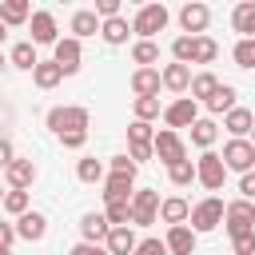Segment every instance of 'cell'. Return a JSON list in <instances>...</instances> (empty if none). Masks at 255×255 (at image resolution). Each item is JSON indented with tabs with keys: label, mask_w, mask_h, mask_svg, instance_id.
Returning <instances> with one entry per match:
<instances>
[{
	"label": "cell",
	"mask_w": 255,
	"mask_h": 255,
	"mask_svg": "<svg viewBox=\"0 0 255 255\" xmlns=\"http://www.w3.org/2000/svg\"><path fill=\"white\" fill-rule=\"evenodd\" d=\"M88 108H80V104H60V108H52L48 112V128L56 131V135H68V131H88Z\"/></svg>",
	"instance_id": "cell-1"
},
{
	"label": "cell",
	"mask_w": 255,
	"mask_h": 255,
	"mask_svg": "<svg viewBox=\"0 0 255 255\" xmlns=\"http://www.w3.org/2000/svg\"><path fill=\"white\" fill-rule=\"evenodd\" d=\"M167 20H171V12H167L163 4H143V8L131 16V32H135L139 40H151L155 32L167 28Z\"/></svg>",
	"instance_id": "cell-2"
},
{
	"label": "cell",
	"mask_w": 255,
	"mask_h": 255,
	"mask_svg": "<svg viewBox=\"0 0 255 255\" xmlns=\"http://www.w3.org/2000/svg\"><path fill=\"white\" fill-rule=\"evenodd\" d=\"M223 207H227V203H223L219 195H207V199H199V203L191 207V215H187V219H191V231H195V235H203V231H215V227L223 223Z\"/></svg>",
	"instance_id": "cell-3"
},
{
	"label": "cell",
	"mask_w": 255,
	"mask_h": 255,
	"mask_svg": "<svg viewBox=\"0 0 255 255\" xmlns=\"http://www.w3.org/2000/svg\"><path fill=\"white\" fill-rule=\"evenodd\" d=\"M219 159H223V167H227V171L247 175V171H255V143H251V139H227Z\"/></svg>",
	"instance_id": "cell-4"
},
{
	"label": "cell",
	"mask_w": 255,
	"mask_h": 255,
	"mask_svg": "<svg viewBox=\"0 0 255 255\" xmlns=\"http://www.w3.org/2000/svg\"><path fill=\"white\" fill-rule=\"evenodd\" d=\"M223 227H227L231 239L255 231V203H247V199H231V203L223 207Z\"/></svg>",
	"instance_id": "cell-5"
},
{
	"label": "cell",
	"mask_w": 255,
	"mask_h": 255,
	"mask_svg": "<svg viewBox=\"0 0 255 255\" xmlns=\"http://www.w3.org/2000/svg\"><path fill=\"white\" fill-rule=\"evenodd\" d=\"M159 219V191L139 187L131 191V227H151Z\"/></svg>",
	"instance_id": "cell-6"
},
{
	"label": "cell",
	"mask_w": 255,
	"mask_h": 255,
	"mask_svg": "<svg viewBox=\"0 0 255 255\" xmlns=\"http://www.w3.org/2000/svg\"><path fill=\"white\" fill-rule=\"evenodd\" d=\"M151 139H155L151 124H143V120H131L128 124V155L135 163H147L151 159Z\"/></svg>",
	"instance_id": "cell-7"
},
{
	"label": "cell",
	"mask_w": 255,
	"mask_h": 255,
	"mask_svg": "<svg viewBox=\"0 0 255 255\" xmlns=\"http://www.w3.org/2000/svg\"><path fill=\"white\" fill-rule=\"evenodd\" d=\"M52 60H56V68H60L64 76H76V72H80V60H84V48H80V40H76V36H64V40H56V44H52Z\"/></svg>",
	"instance_id": "cell-8"
},
{
	"label": "cell",
	"mask_w": 255,
	"mask_h": 255,
	"mask_svg": "<svg viewBox=\"0 0 255 255\" xmlns=\"http://www.w3.org/2000/svg\"><path fill=\"white\" fill-rule=\"evenodd\" d=\"M151 155H159L167 167L171 163H179V159H187V147H183V139H179V131H171V128H163V131H155V139H151Z\"/></svg>",
	"instance_id": "cell-9"
},
{
	"label": "cell",
	"mask_w": 255,
	"mask_h": 255,
	"mask_svg": "<svg viewBox=\"0 0 255 255\" xmlns=\"http://www.w3.org/2000/svg\"><path fill=\"white\" fill-rule=\"evenodd\" d=\"M195 179H199L207 191H219V187H223V179H227V167H223V159H219L215 151H203V155L195 159Z\"/></svg>",
	"instance_id": "cell-10"
},
{
	"label": "cell",
	"mask_w": 255,
	"mask_h": 255,
	"mask_svg": "<svg viewBox=\"0 0 255 255\" xmlns=\"http://www.w3.org/2000/svg\"><path fill=\"white\" fill-rule=\"evenodd\" d=\"M199 120V104L191 100V96H179V100H171L167 108H163V124L175 131V128H191Z\"/></svg>",
	"instance_id": "cell-11"
},
{
	"label": "cell",
	"mask_w": 255,
	"mask_h": 255,
	"mask_svg": "<svg viewBox=\"0 0 255 255\" xmlns=\"http://www.w3.org/2000/svg\"><path fill=\"white\" fill-rule=\"evenodd\" d=\"M179 24H183V32L203 36V32H207V24H211V8H207V4H199V0H191V4H183V8H179Z\"/></svg>",
	"instance_id": "cell-12"
},
{
	"label": "cell",
	"mask_w": 255,
	"mask_h": 255,
	"mask_svg": "<svg viewBox=\"0 0 255 255\" xmlns=\"http://www.w3.org/2000/svg\"><path fill=\"white\" fill-rule=\"evenodd\" d=\"M36 163L32 159H12L8 163V171H4V179H8V191H28L32 183H36Z\"/></svg>",
	"instance_id": "cell-13"
},
{
	"label": "cell",
	"mask_w": 255,
	"mask_h": 255,
	"mask_svg": "<svg viewBox=\"0 0 255 255\" xmlns=\"http://www.w3.org/2000/svg\"><path fill=\"white\" fill-rule=\"evenodd\" d=\"M12 227H16V239H28V243H40V239L48 235V219H44L40 211H24Z\"/></svg>",
	"instance_id": "cell-14"
},
{
	"label": "cell",
	"mask_w": 255,
	"mask_h": 255,
	"mask_svg": "<svg viewBox=\"0 0 255 255\" xmlns=\"http://www.w3.org/2000/svg\"><path fill=\"white\" fill-rule=\"evenodd\" d=\"M135 191V175H124V171H112L104 179V203H116V199H131Z\"/></svg>",
	"instance_id": "cell-15"
},
{
	"label": "cell",
	"mask_w": 255,
	"mask_h": 255,
	"mask_svg": "<svg viewBox=\"0 0 255 255\" xmlns=\"http://www.w3.org/2000/svg\"><path fill=\"white\" fill-rule=\"evenodd\" d=\"M108 231H112V227H108V219H104V211H88V215L80 219V235H84L80 243H100V247H104V239H108Z\"/></svg>",
	"instance_id": "cell-16"
},
{
	"label": "cell",
	"mask_w": 255,
	"mask_h": 255,
	"mask_svg": "<svg viewBox=\"0 0 255 255\" xmlns=\"http://www.w3.org/2000/svg\"><path fill=\"white\" fill-rule=\"evenodd\" d=\"M163 247H167V255H191V251H195V231H191L187 223H179V227H167V239H163Z\"/></svg>",
	"instance_id": "cell-17"
},
{
	"label": "cell",
	"mask_w": 255,
	"mask_h": 255,
	"mask_svg": "<svg viewBox=\"0 0 255 255\" xmlns=\"http://www.w3.org/2000/svg\"><path fill=\"white\" fill-rule=\"evenodd\" d=\"M231 28L239 32V40H255V0H243L231 8Z\"/></svg>",
	"instance_id": "cell-18"
},
{
	"label": "cell",
	"mask_w": 255,
	"mask_h": 255,
	"mask_svg": "<svg viewBox=\"0 0 255 255\" xmlns=\"http://www.w3.org/2000/svg\"><path fill=\"white\" fill-rule=\"evenodd\" d=\"M28 24H32V44H56V40H60V36H56V16H52V12L40 8V12H32Z\"/></svg>",
	"instance_id": "cell-19"
},
{
	"label": "cell",
	"mask_w": 255,
	"mask_h": 255,
	"mask_svg": "<svg viewBox=\"0 0 255 255\" xmlns=\"http://www.w3.org/2000/svg\"><path fill=\"white\" fill-rule=\"evenodd\" d=\"M223 128L231 131V139H247L251 128H255V112H247V108H231V112L223 116Z\"/></svg>",
	"instance_id": "cell-20"
},
{
	"label": "cell",
	"mask_w": 255,
	"mask_h": 255,
	"mask_svg": "<svg viewBox=\"0 0 255 255\" xmlns=\"http://www.w3.org/2000/svg\"><path fill=\"white\" fill-rule=\"evenodd\" d=\"M28 20H32V4L28 0H0V24L4 28L28 24Z\"/></svg>",
	"instance_id": "cell-21"
},
{
	"label": "cell",
	"mask_w": 255,
	"mask_h": 255,
	"mask_svg": "<svg viewBox=\"0 0 255 255\" xmlns=\"http://www.w3.org/2000/svg\"><path fill=\"white\" fill-rule=\"evenodd\" d=\"M159 84H163L167 92H187V88H191V68H187V64H163Z\"/></svg>",
	"instance_id": "cell-22"
},
{
	"label": "cell",
	"mask_w": 255,
	"mask_h": 255,
	"mask_svg": "<svg viewBox=\"0 0 255 255\" xmlns=\"http://www.w3.org/2000/svg\"><path fill=\"white\" fill-rule=\"evenodd\" d=\"M159 68H135L131 72V92H135V100L139 96H159Z\"/></svg>",
	"instance_id": "cell-23"
},
{
	"label": "cell",
	"mask_w": 255,
	"mask_h": 255,
	"mask_svg": "<svg viewBox=\"0 0 255 255\" xmlns=\"http://www.w3.org/2000/svg\"><path fill=\"white\" fill-rule=\"evenodd\" d=\"M187 215H191V203H187V199H179V195H171V199H159V219H163L167 227H179V223H187Z\"/></svg>",
	"instance_id": "cell-24"
},
{
	"label": "cell",
	"mask_w": 255,
	"mask_h": 255,
	"mask_svg": "<svg viewBox=\"0 0 255 255\" xmlns=\"http://www.w3.org/2000/svg\"><path fill=\"white\" fill-rule=\"evenodd\" d=\"M135 231L131 227H112L108 231V239H104V247H108V255H131L135 251Z\"/></svg>",
	"instance_id": "cell-25"
},
{
	"label": "cell",
	"mask_w": 255,
	"mask_h": 255,
	"mask_svg": "<svg viewBox=\"0 0 255 255\" xmlns=\"http://www.w3.org/2000/svg\"><path fill=\"white\" fill-rule=\"evenodd\" d=\"M235 96H239V92H235L231 84H219V88H215V96L207 100V112H211V116H227L231 108H239V104H235Z\"/></svg>",
	"instance_id": "cell-26"
},
{
	"label": "cell",
	"mask_w": 255,
	"mask_h": 255,
	"mask_svg": "<svg viewBox=\"0 0 255 255\" xmlns=\"http://www.w3.org/2000/svg\"><path fill=\"white\" fill-rule=\"evenodd\" d=\"M96 32H100V16H96L92 8H80V12L72 16V36L84 40V36H96Z\"/></svg>",
	"instance_id": "cell-27"
},
{
	"label": "cell",
	"mask_w": 255,
	"mask_h": 255,
	"mask_svg": "<svg viewBox=\"0 0 255 255\" xmlns=\"http://www.w3.org/2000/svg\"><path fill=\"white\" fill-rule=\"evenodd\" d=\"M32 80H36V88H44V92H48V88H56V84L64 80V72L56 68V60H40V64L32 68Z\"/></svg>",
	"instance_id": "cell-28"
},
{
	"label": "cell",
	"mask_w": 255,
	"mask_h": 255,
	"mask_svg": "<svg viewBox=\"0 0 255 255\" xmlns=\"http://www.w3.org/2000/svg\"><path fill=\"white\" fill-rule=\"evenodd\" d=\"M104 219H108V227H131V199L104 203Z\"/></svg>",
	"instance_id": "cell-29"
},
{
	"label": "cell",
	"mask_w": 255,
	"mask_h": 255,
	"mask_svg": "<svg viewBox=\"0 0 255 255\" xmlns=\"http://www.w3.org/2000/svg\"><path fill=\"white\" fill-rule=\"evenodd\" d=\"M219 56V44L211 36H191V64H211Z\"/></svg>",
	"instance_id": "cell-30"
},
{
	"label": "cell",
	"mask_w": 255,
	"mask_h": 255,
	"mask_svg": "<svg viewBox=\"0 0 255 255\" xmlns=\"http://www.w3.org/2000/svg\"><path fill=\"white\" fill-rule=\"evenodd\" d=\"M215 88H219V80H215L211 72H199V76H191V88H187V92H191V100H195V104H199V100L207 104V100L215 96Z\"/></svg>",
	"instance_id": "cell-31"
},
{
	"label": "cell",
	"mask_w": 255,
	"mask_h": 255,
	"mask_svg": "<svg viewBox=\"0 0 255 255\" xmlns=\"http://www.w3.org/2000/svg\"><path fill=\"white\" fill-rule=\"evenodd\" d=\"M215 135H219V128H215V120H195V124H191V143H195V147H203V151H211V143H215Z\"/></svg>",
	"instance_id": "cell-32"
},
{
	"label": "cell",
	"mask_w": 255,
	"mask_h": 255,
	"mask_svg": "<svg viewBox=\"0 0 255 255\" xmlns=\"http://www.w3.org/2000/svg\"><path fill=\"white\" fill-rule=\"evenodd\" d=\"M128 32H131V24H128L124 16H116V20H100V36H104L108 44H124Z\"/></svg>",
	"instance_id": "cell-33"
},
{
	"label": "cell",
	"mask_w": 255,
	"mask_h": 255,
	"mask_svg": "<svg viewBox=\"0 0 255 255\" xmlns=\"http://www.w3.org/2000/svg\"><path fill=\"white\" fill-rule=\"evenodd\" d=\"M131 60H135L139 68L159 64V44H155V40H135V44H131Z\"/></svg>",
	"instance_id": "cell-34"
},
{
	"label": "cell",
	"mask_w": 255,
	"mask_h": 255,
	"mask_svg": "<svg viewBox=\"0 0 255 255\" xmlns=\"http://www.w3.org/2000/svg\"><path fill=\"white\" fill-rule=\"evenodd\" d=\"M76 179H80V183H104V163H100L96 155H84V159L76 163Z\"/></svg>",
	"instance_id": "cell-35"
},
{
	"label": "cell",
	"mask_w": 255,
	"mask_h": 255,
	"mask_svg": "<svg viewBox=\"0 0 255 255\" xmlns=\"http://www.w3.org/2000/svg\"><path fill=\"white\" fill-rule=\"evenodd\" d=\"M12 64H16V68H24V72H32V68L40 64V56H36V44H32V40H20V44L12 48Z\"/></svg>",
	"instance_id": "cell-36"
},
{
	"label": "cell",
	"mask_w": 255,
	"mask_h": 255,
	"mask_svg": "<svg viewBox=\"0 0 255 255\" xmlns=\"http://www.w3.org/2000/svg\"><path fill=\"white\" fill-rule=\"evenodd\" d=\"M155 116H163V108H159V96H139V100H135V120L151 124Z\"/></svg>",
	"instance_id": "cell-37"
},
{
	"label": "cell",
	"mask_w": 255,
	"mask_h": 255,
	"mask_svg": "<svg viewBox=\"0 0 255 255\" xmlns=\"http://www.w3.org/2000/svg\"><path fill=\"white\" fill-rule=\"evenodd\" d=\"M167 179H171L175 187H187V183L195 179V163H191V159H179V163H171V167H167Z\"/></svg>",
	"instance_id": "cell-38"
},
{
	"label": "cell",
	"mask_w": 255,
	"mask_h": 255,
	"mask_svg": "<svg viewBox=\"0 0 255 255\" xmlns=\"http://www.w3.org/2000/svg\"><path fill=\"white\" fill-rule=\"evenodd\" d=\"M0 207H4L8 215L20 219V215L28 211V191H4V203H0Z\"/></svg>",
	"instance_id": "cell-39"
},
{
	"label": "cell",
	"mask_w": 255,
	"mask_h": 255,
	"mask_svg": "<svg viewBox=\"0 0 255 255\" xmlns=\"http://www.w3.org/2000/svg\"><path fill=\"white\" fill-rule=\"evenodd\" d=\"M231 56H235L239 68H255V40H239V44L231 48Z\"/></svg>",
	"instance_id": "cell-40"
},
{
	"label": "cell",
	"mask_w": 255,
	"mask_h": 255,
	"mask_svg": "<svg viewBox=\"0 0 255 255\" xmlns=\"http://www.w3.org/2000/svg\"><path fill=\"white\" fill-rule=\"evenodd\" d=\"M231 251H235V255H255V231L235 235V239H231Z\"/></svg>",
	"instance_id": "cell-41"
},
{
	"label": "cell",
	"mask_w": 255,
	"mask_h": 255,
	"mask_svg": "<svg viewBox=\"0 0 255 255\" xmlns=\"http://www.w3.org/2000/svg\"><path fill=\"white\" fill-rule=\"evenodd\" d=\"M131 255H167V247H163V239H139Z\"/></svg>",
	"instance_id": "cell-42"
},
{
	"label": "cell",
	"mask_w": 255,
	"mask_h": 255,
	"mask_svg": "<svg viewBox=\"0 0 255 255\" xmlns=\"http://www.w3.org/2000/svg\"><path fill=\"white\" fill-rule=\"evenodd\" d=\"M96 16H104V20H116L120 16V0H96V8H92Z\"/></svg>",
	"instance_id": "cell-43"
},
{
	"label": "cell",
	"mask_w": 255,
	"mask_h": 255,
	"mask_svg": "<svg viewBox=\"0 0 255 255\" xmlns=\"http://www.w3.org/2000/svg\"><path fill=\"white\" fill-rule=\"evenodd\" d=\"M112 171H124V175H135V171H139V163H135L131 155H112Z\"/></svg>",
	"instance_id": "cell-44"
},
{
	"label": "cell",
	"mask_w": 255,
	"mask_h": 255,
	"mask_svg": "<svg viewBox=\"0 0 255 255\" xmlns=\"http://www.w3.org/2000/svg\"><path fill=\"white\" fill-rule=\"evenodd\" d=\"M60 143L72 147V151H80V147L88 143V131H68V135H60Z\"/></svg>",
	"instance_id": "cell-45"
},
{
	"label": "cell",
	"mask_w": 255,
	"mask_h": 255,
	"mask_svg": "<svg viewBox=\"0 0 255 255\" xmlns=\"http://www.w3.org/2000/svg\"><path fill=\"white\" fill-rule=\"evenodd\" d=\"M239 191H243V199H247V203H255V171L239 175Z\"/></svg>",
	"instance_id": "cell-46"
},
{
	"label": "cell",
	"mask_w": 255,
	"mask_h": 255,
	"mask_svg": "<svg viewBox=\"0 0 255 255\" xmlns=\"http://www.w3.org/2000/svg\"><path fill=\"white\" fill-rule=\"evenodd\" d=\"M16 159V147H12V139H4L0 135V171H8V163Z\"/></svg>",
	"instance_id": "cell-47"
},
{
	"label": "cell",
	"mask_w": 255,
	"mask_h": 255,
	"mask_svg": "<svg viewBox=\"0 0 255 255\" xmlns=\"http://www.w3.org/2000/svg\"><path fill=\"white\" fill-rule=\"evenodd\" d=\"M68 255H108V247H100V243H76Z\"/></svg>",
	"instance_id": "cell-48"
},
{
	"label": "cell",
	"mask_w": 255,
	"mask_h": 255,
	"mask_svg": "<svg viewBox=\"0 0 255 255\" xmlns=\"http://www.w3.org/2000/svg\"><path fill=\"white\" fill-rule=\"evenodd\" d=\"M12 239H16V227H12V223H0V247L12 251Z\"/></svg>",
	"instance_id": "cell-49"
},
{
	"label": "cell",
	"mask_w": 255,
	"mask_h": 255,
	"mask_svg": "<svg viewBox=\"0 0 255 255\" xmlns=\"http://www.w3.org/2000/svg\"><path fill=\"white\" fill-rule=\"evenodd\" d=\"M4 36H8V28H4V24H0V44H4Z\"/></svg>",
	"instance_id": "cell-50"
},
{
	"label": "cell",
	"mask_w": 255,
	"mask_h": 255,
	"mask_svg": "<svg viewBox=\"0 0 255 255\" xmlns=\"http://www.w3.org/2000/svg\"><path fill=\"white\" fill-rule=\"evenodd\" d=\"M0 255H12V251H8V247H0Z\"/></svg>",
	"instance_id": "cell-51"
},
{
	"label": "cell",
	"mask_w": 255,
	"mask_h": 255,
	"mask_svg": "<svg viewBox=\"0 0 255 255\" xmlns=\"http://www.w3.org/2000/svg\"><path fill=\"white\" fill-rule=\"evenodd\" d=\"M0 203H4V187H0Z\"/></svg>",
	"instance_id": "cell-52"
},
{
	"label": "cell",
	"mask_w": 255,
	"mask_h": 255,
	"mask_svg": "<svg viewBox=\"0 0 255 255\" xmlns=\"http://www.w3.org/2000/svg\"><path fill=\"white\" fill-rule=\"evenodd\" d=\"M251 143H255V128H251Z\"/></svg>",
	"instance_id": "cell-53"
}]
</instances>
